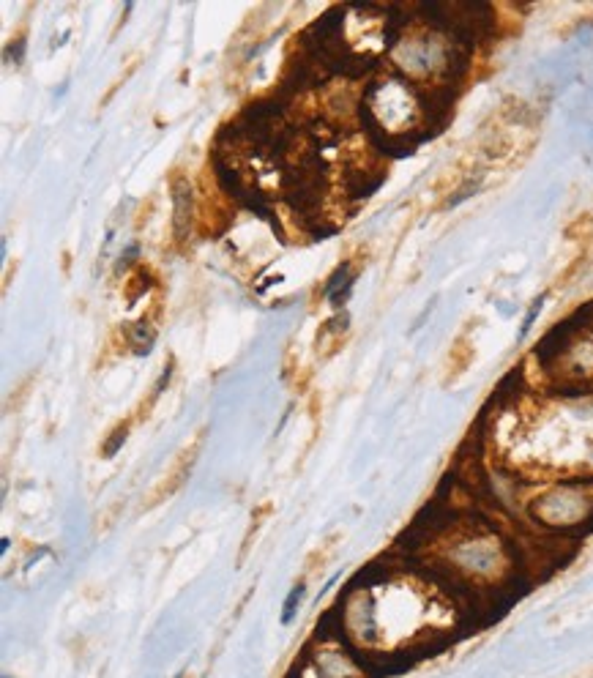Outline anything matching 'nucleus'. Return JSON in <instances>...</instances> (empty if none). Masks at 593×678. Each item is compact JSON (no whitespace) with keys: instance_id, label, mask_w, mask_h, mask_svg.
Listing matches in <instances>:
<instances>
[{"instance_id":"obj_9","label":"nucleus","mask_w":593,"mask_h":678,"mask_svg":"<svg viewBox=\"0 0 593 678\" xmlns=\"http://www.w3.org/2000/svg\"><path fill=\"white\" fill-rule=\"evenodd\" d=\"M353 279H356V274L350 271L348 263H342V266L337 268V274L328 279L326 296L331 298L334 307H342V304H345V298H348L350 288H353Z\"/></svg>"},{"instance_id":"obj_1","label":"nucleus","mask_w":593,"mask_h":678,"mask_svg":"<svg viewBox=\"0 0 593 678\" xmlns=\"http://www.w3.org/2000/svg\"><path fill=\"white\" fill-rule=\"evenodd\" d=\"M364 115L369 129L389 140H405L424 124V102L413 91V85L399 77H386L364 96Z\"/></svg>"},{"instance_id":"obj_10","label":"nucleus","mask_w":593,"mask_h":678,"mask_svg":"<svg viewBox=\"0 0 593 678\" xmlns=\"http://www.w3.org/2000/svg\"><path fill=\"white\" fill-rule=\"evenodd\" d=\"M154 339H156V331L151 329L145 320H140V323L129 331V342H132V348L137 350V353H148V348L154 345Z\"/></svg>"},{"instance_id":"obj_7","label":"nucleus","mask_w":593,"mask_h":678,"mask_svg":"<svg viewBox=\"0 0 593 678\" xmlns=\"http://www.w3.org/2000/svg\"><path fill=\"white\" fill-rule=\"evenodd\" d=\"M189 225H192V189L184 178H178L173 184V227L175 236H189Z\"/></svg>"},{"instance_id":"obj_6","label":"nucleus","mask_w":593,"mask_h":678,"mask_svg":"<svg viewBox=\"0 0 593 678\" xmlns=\"http://www.w3.org/2000/svg\"><path fill=\"white\" fill-rule=\"evenodd\" d=\"M200 446H203V438H197L189 449H184V454L175 460V465L170 468V473L164 476V482L156 487V493L151 495V506L156 504V501H162V498H167V495H173L181 484L189 479V471H192V465H195V457L197 452H200Z\"/></svg>"},{"instance_id":"obj_3","label":"nucleus","mask_w":593,"mask_h":678,"mask_svg":"<svg viewBox=\"0 0 593 678\" xmlns=\"http://www.w3.org/2000/svg\"><path fill=\"white\" fill-rule=\"evenodd\" d=\"M531 514L544 528H555V531L580 528L591 523L593 490L588 484H558L533 501Z\"/></svg>"},{"instance_id":"obj_2","label":"nucleus","mask_w":593,"mask_h":678,"mask_svg":"<svg viewBox=\"0 0 593 678\" xmlns=\"http://www.w3.org/2000/svg\"><path fill=\"white\" fill-rule=\"evenodd\" d=\"M391 58L397 63V69L410 80H435L451 72L454 66V44H449L440 33L416 31L402 36Z\"/></svg>"},{"instance_id":"obj_12","label":"nucleus","mask_w":593,"mask_h":678,"mask_svg":"<svg viewBox=\"0 0 593 678\" xmlns=\"http://www.w3.org/2000/svg\"><path fill=\"white\" fill-rule=\"evenodd\" d=\"M298 599H301V586L293 588V594H290V599H287V605H285V621H290V618H293V607H296Z\"/></svg>"},{"instance_id":"obj_8","label":"nucleus","mask_w":593,"mask_h":678,"mask_svg":"<svg viewBox=\"0 0 593 678\" xmlns=\"http://www.w3.org/2000/svg\"><path fill=\"white\" fill-rule=\"evenodd\" d=\"M348 334V312H337L334 318H328L323 323V329L317 334V353L323 350V353H334L339 348V342L345 339Z\"/></svg>"},{"instance_id":"obj_11","label":"nucleus","mask_w":593,"mask_h":678,"mask_svg":"<svg viewBox=\"0 0 593 678\" xmlns=\"http://www.w3.org/2000/svg\"><path fill=\"white\" fill-rule=\"evenodd\" d=\"M126 432H129V424H121V427H118V430H115L113 435H110L113 441L104 446V457H113V454L118 452V449H121L123 441H126Z\"/></svg>"},{"instance_id":"obj_5","label":"nucleus","mask_w":593,"mask_h":678,"mask_svg":"<svg viewBox=\"0 0 593 678\" xmlns=\"http://www.w3.org/2000/svg\"><path fill=\"white\" fill-rule=\"evenodd\" d=\"M563 370L572 378H593V334L577 337L563 348Z\"/></svg>"},{"instance_id":"obj_4","label":"nucleus","mask_w":593,"mask_h":678,"mask_svg":"<svg viewBox=\"0 0 593 678\" xmlns=\"http://www.w3.org/2000/svg\"><path fill=\"white\" fill-rule=\"evenodd\" d=\"M451 569L471 580H490L503 575V545L490 534H471L449 550Z\"/></svg>"}]
</instances>
